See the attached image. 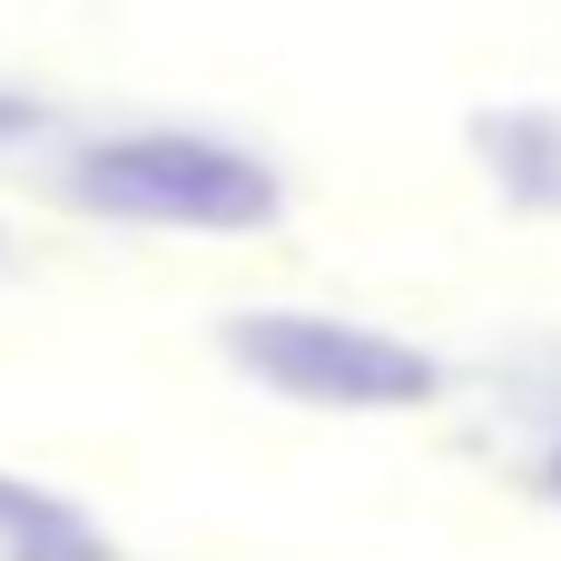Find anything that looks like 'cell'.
<instances>
[{
  "mask_svg": "<svg viewBox=\"0 0 561 561\" xmlns=\"http://www.w3.org/2000/svg\"><path fill=\"white\" fill-rule=\"evenodd\" d=\"M79 197L108 217H148V227H266L276 217V178L217 138H187V128L99 138L79 158Z\"/></svg>",
  "mask_w": 561,
  "mask_h": 561,
  "instance_id": "obj_1",
  "label": "cell"
},
{
  "mask_svg": "<svg viewBox=\"0 0 561 561\" xmlns=\"http://www.w3.org/2000/svg\"><path fill=\"white\" fill-rule=\"evenodd\" d=\"M237 365L266 375L276 394L306 404H424L444 375L434 355L375 335V325H335V316H237Z\"/></svg>",
  "mask_w": 561,
  "mask_h": 561,
  "instance_id": "obj_2",
  "label": "cell"
},
{
  "mask_svg": "<svg viewBox=\"0 0 561 561\" xmlns=\"http://www.w3.org/2000/svg\"><path fill=\"white\" fill-rule=\"evenodd\" d=\"M10 128H20V99H0V138H10Z\"/></svg>",
  "mask_w": 561,
  "mask_h": 561,
  "instance_id": "obj_3",
  "label": "cell"
}]
</instances>
